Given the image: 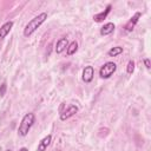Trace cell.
Instances as JSON below:
<instances>
[{
	"label": "cell",
	"mask_w": 151,
	"mask_h": 151,
	"mask_svg": "<svg viewBox=\"0 0 151 151\" xmlns=\"http://www.w3.org/2000/svg\"><path fill=\"white\" fill-rule=\"evenodd\" d=\"M144 65H145V67L147 68V70H150V59H147V58H145L144 60Z\"/></svg>",
	"instance_id": "obj_16"
},
{
	"label": "cell",
	"mask_w": 151,
	"mask_h": 151,
	"mask_svg": "<svg viewBox=\"0 0 151 151\" xmlns=\"http://www.w3.org/2000/svg\"><path fill=\"white\" fill-rule=\"evenodd\" d=\"M6 90H7V84L4 81L1 85H0V97H4L6 94Z\"/></svg>",
	"instance_id": "obj_15"
},
{
	"label": "cell",
	"mask_w": 151,
	"mask_h": 151,
	"mask_svg": "<svg viewBox=\"0 0 151 151\" xmlns=\"http://www.w3.org/2000/svg\"><path fill=\"white\" fill-rule=\"evenodd\" d=\"M51 140H52V136H51V134H48V136H46L45 138H42V139L40 140L39 145H38L37 151H46L47 147H48L50 144H51Z\"/></svg>",
	"instance_id": "obj_8"
},
{
	"label": "cell",
	"mask_w": 151,
	"mask_h": 151,
	"mask_svg": "<svg viewBox=\"0 0 151 151\" xmlns=\"http://www.w3.org/2000/svg\"><path fill=\"white\" fill-rule=\"evenodd\" d=\"M120 53H123V47H120V46L112 47V48L107 52V54H109L110 57H116V55H118V54H120Z\"/></svg>",
	"instance_id": "obj_13"
},
{
	"label": "cell",
	"mask_w": 151,
	"mask_h": 151,
	"mask_svg": "<svg viewBox=\"0 0 151 151\" xmlns=\"http://www.w3.org/2000/svg\"><path fill=\"white\" fill-rule=\"evenodd\" d=\"M12 27H13V21H7V22H5V24L0 27V40H2V39L11 32Z\"/></svg>",
	"instance_id": "obj_7"
},
{
	"label": "cell",
	"mask_w": 151,
	"mask_h": 151,
	"mask_svg": "<svg viewBox=\"0 0 151 151\" xmlns=\"http://www.w3.org/2000/svg\"><path fill=\"white\" fill-rule=\"evenodd\" d=\"M93 76H94L93 66H86L84 68V71H83V80L85 83H90V81H92Z\"/></svg>",
	"instance_id": "obj_5"
},
{
	"label": "cell",
	"mask_w": 151,
	"mask_h": 151,
	"mask_svg": "<svg viewBox=\"0 0 151 151\" xmlns=\"http://www.w3.org/2000/svg\"><path fill=\"white\" fill-rule=\"evenodd\" d=\"M47 19V13L42 12L40 14H38L37 17H34L32 20L28 21V24L25 26L24 28V35L25 37H29L32 33H34L37 31L38 27H40V25Z\"/></svg>",
	"instance_id": "obj_1"
},
{
	"label": "cell",
	"mask_w": 151,
	"mask_h": 151,
	"mask_svg": "<svg viewBox=\"0 0 151 151\" xmlns=\"http://www.w3.org/2000/svg\"><path fill=\"white\" fill-rule=\"evenodd\" d=\"M68 46V41H67V38H60L58 41H57V45H55V52L57 53H61L64 52Z\"/></svg>",
	"instance_id": "obj_9"
},
{
	"label": "cell",
	"mask_w": 151,
	"mask_h": 151,
	"mask_svg": "<svg viewBox=\"0 0 151 151\" xmlns=\"http://www.w3.org/2000/svg\"><path fill=\"white\" fill-rule=\"evenodd\" d=\"M110 11H111V5H109L107 7H106V9L104 11V12H101V13H98V14H96L94 17H93V19H94V21H97V22H100V21H103L106 17H107V14L110 13Z\"/></svg>",
	"instance_id": "obj_11"
},
{
	"label": "cell",
	"mask_w": 151,
	"mask_h": 151,
	"mask_svg": "<svg viewBox=\"0 0 151 151\" xmlns=\"http://www.w3.org/2000/svg\"><path fill=\"white\" fill-rule=\"evenodd\" d=\"M6 151H11V150H6Z\"/></svg>",
	"instance_id": "obj_18"
},
{
	"label": "cell",
	"mask_w": 151,
	"mask_h": 151,
	"mask_svg": "<svg viewBox=\"0 0 151 151\" xmlns=\"http://www.w3.org/2000/svg\"><path fill=\"white\" fill-rule=\"evenodd\" d=\"M78 112V107L76 105H68L66 110H64L61 113H60V120H66L68 119L70 117H72L73 114H76Z\"/></svg>",
	"instance_id": "obj_4"
},
{
	"label": "cell",
	"mask_w": 151,
	"mask_h": 151,
	"mask_svg": "<svg viewBox=\"0 0 151 151\" xmlns=\"http://www.w3.org/2000/svg\"><path fill=\"white\" fill-rule=\"evenodd\" d=\"M116 68H117V65L113 61H109L104 64V66H101V68L99 70V76L104 79H107L116 72Z\"/></svg>",
	"instance_id": "obj_3"
},
{
	"label": "cell",
	"mask_w": 151,
	"mask_h": 151,
	"mask_svg": "<svg viewBox=\"0 0 151 151\" xmlns=\"http://www.w3.org/2000/svg\"><path fill=\"white\" fill-rule=\"evenodd\" d=\"M34 122H35V116H34V113H31V112H29V113H26V114L22 117L21 123H20V125H19V127H18V133H19L20 136H22V137L27 136V133H28V131L31 130V127L33 126Z\"/></svg>",
	"instance_id": "obj_2"
},
{
	"label": "cell",
	"mask_w": 151,
	"mask_h": 151,
	"mask_svg": "<svg viewBox=\"0 0 151 151\" xmlns=\"http://www.w3.org/2000/svg\"><path fill=\"white\" fill-rule=\"evenodd\" d=\"M19 151H28V150H27V149H26V147H21V149H20V150H19Z\"/></svg>",
	"instance_id": "obj_17"
},
{
	"label": "cell",
	"mask_w": 151,
	"mask_h": 151,
	"mask_svg": "<svg viewBox=\"0 0 151 151\" xmlns=\"http://www.w3.org/2000/svg\"><path fill=\"white\" fill-rule=\"evenodd\" d=\"M134 71V61H132V60H130L129 63H127V67H126V72L129 73V74H132V72Z\"/></svg>",
	"instance_id": "obj_14"
},
{
	"label": "cell",
	"mask_w": 151,
	"mask_h": 151,
	"mask_svg": "<svg viewBox=\"0 0 151 151\" xmlns=\"http://www.w3.org/2000/svg\"><path fill=\"white\" fill-rule=\"evenodd\" d=\"M140 15H142V14H140L139 12H137V13L130 19V21H129V22L126 24V26H125V31H126V32H131V31L134 28V26H136V24L138 22Z\"/></svg>",
	"instance_id": "obj_6"
},
{
	"label": "cell",
	"mask_w": 151,
	"mask_h": 151,
	"mask_svg": "<svg viewBox=\"0 0 151 151\" xmlns=\"http://www.w3.org/2000/svg\"><path fill=\"white\" fill-rule=\"evenodd\" d=\"M77 50H78V42L77 41H72L71 44H68V46L66 48V53H67V55H72V54H74L77 52Z\"/></svg>",
	"instance_id": "obj_12"
},
{
	"label": "cell",
	"mask_w": 151,
	"mask_h": 151,
	"mask_svg": "<svg viewBox=\"0 0 151 151\" xmlns=\"http://www.w3.org/2000/svg\"><path fill=\"white\" fill-rule=\"evenodd\" d=\"M113 31H114V24L113 22H107L100 28V34L101 35H107V34H111Z\"/></svg>",
	"instance_id": "obj_10"
}]
</instances>
